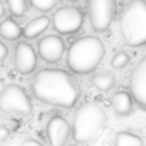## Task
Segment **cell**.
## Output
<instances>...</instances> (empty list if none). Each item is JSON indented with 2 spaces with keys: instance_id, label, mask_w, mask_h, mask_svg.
Masks as SVG:
<instances>
[{
  "instance_id": "obj_20",
  "label": "cell",
  "mask_w": 146,
  "mask_h": 146,
  "mask_svg": "<svg viewBox=\"0 0 146 146\" xmlns=\"http://www.w3.org/2000/svg\"><path fill=\"white\" fill-rule=\"evenodd\" d=\"M10 137V129L5 125H0V143L6 142Z\"/></svg>"
},
{
  "instance_id": "obj_10",
  "label": "cell",
  "mask_w": 146,
  "mask_h": 146,
  "mask_svg": "<svg viewBox=\"0 0 146 146\" xmlns=\"http://www.w3.org/2000/svg\"><path fill=\"white\" fill-rule=\"evenodd\" d=\"M37 52L46 63H56L64 53V42L56 35H49L39 40Z\"/></svg>"
},
{
  "instance_id": "obj_2",
  "label": "cell",
  "mask_w": 146,
  "mask_h": 146,
  "mask_svg": "<svg viewBox=\"0 0 146 146\" xmlns=\"http://www.w3.org/2000/svg\"><path fill=\"white\" fill-rule=\"evenodd\" d=\"M105 44L99 37L83 36L70 44L66 63L76 75H89L100 64L105 57Z\"/></svg>"
},
{
  "instance_id": "obj_4",
  "label": "cell",
  "mask_w": 146,
  "mask_h": 146,
  "mask_svg": "<svg viewBox=\"0 0 146 146\" xmlns=\"http://www.w3.org/2000/svg\"><path fill=\"white\" fill-rule=\"evenodd\" d=\"M106 115L103 109L96 103H85L82 105L73 119L72 125V136L78 143H86L99 136V133L105 129Z\"/></svg>"
},
{
  "instance_id": "obj_5",
  "label": "cell",
  "mask_w": 146,
  "mask_h": 146,
  "mask_svg": "<svg viewBox=\"0 0 146 146\" xmlns=\"http://www.w3.org/2000/svg\"><path fill=\"white\" fill-rule=\"evenodd\" d=\"M33 110L32 100L19 85H7L0 92V112L5 115L29 116Z\"/></svg>"
},
{
  "instance_id": "obj_11",
  "label": "cell",
  "mask_w": 146,
  "mask_h": 146,
  "mask_svg": "<svg viewBox=\"0 0 146 146\" xmlns=\"http://www.w3.org/2000/svg\"><path fill=\"white\" fill-rule=\"evenodd\" d=\"M46 135L52 146H63L72 135V127L62 116H53L46 126Z\"/></svg>"
},
{
  "instance_id": "obj_15",
  "label": "cell",
  "mask_w": 146,
  "mask_h": 146,
  "mask_svg": "<svg viewBox=\"0 0 146 146\" xmlns=\"http://www.w3.org/2000/svg\"><path fill=\"white\" fill-rule=\"evenodd\" d=\"M115 145L117 146H142L143 145V140L132 133V132H127V130H122L116 135L115 137Z\"/></svg>"
},
{
  "instance_id": "obj_7",
  "label": "cell",
  "mask_w": 146,
  "mask_h": 146,
  "mask_svg": "<svg viewBox=\"0 0 146 146\" xmlns=\"http://www.w3.org/2000/svg\"><path fill=\"white\" fill-rule=\"evenodd\" d=\"M53 27L60 35H72L80 30L85 22V15L75 6H63L53 13Z\"/></svg>"
},
{
  "instance_id": "obj_17",
  "label": "cell",
  "mask_w": 146,
  "mask_h": 146,
  "mask_svg": "<svg viewBox=\"0 0 146 146\" xmlns=\"http://www.w3.org/2000/svg\"><path fill=\"white\" fill-rule=\"evenodd\" d=\"M6 3L15 17H22L27 12V0H6Z\"/></svg>"
},
{
  "instance_id": "obj_9",
  "label": "cell",
  "mask_w": 146,
  "mask_h": 146,
  "mask_svg": "<svg viewBox=\"0 0 146 146\" xmlns=\"http://www.w3.org/2000/svg\"><path fill=\"white\" fill-rule=\"evenodd\" d=\"M15 66L20 75H30L37 66V54L32 44L19 42L15 49Z\"/></svg>"
},
{
  "instance_id": "obj_22",
  "label": "cell",
  "mask_w": 146,
  "mask_h": 146,
  "mask_svg": "<svg viewBox=\"0 0 146 146\" xmlns=\"http://www.w3.org/2000/svg\"><path fill=\"white\" fill-rule=\"evenodd\" d=\"M29 145H32V146H40V142L39 140H35V139H29V140H25L23 142V146H29Z\"/></svg>"
},
{
  "instance_id": "obj_6",
  "label": "cell",
  "mask_w": 146,
  "mask_h": 146,
  "mask_svg": "<svg viewBox=\"0 0 146 146\" xmlns=\"http://www.w3.org/2000/svg\"><path fill=\"white\" fill-rule=\"evenodd\" d=\"M88 16L90 26L95 32H106L116 15V2L115 0H88L86 3Z\"/></svg>"
},
{
  "instance_id": "obj_12",
  "label": "cell",
  "mask_w": 146,
  "mask_h": 146,
  "mask_svg": "<svg viewBox=\"0 0 146 146\" xmlns=\"http://www.w3.org/2000/svg\"><path fill=\"white\" fill-rule=\"evenodd\" d=\"M112 108L116 115L119 116H127L133 110V98L129 92L120 90L113 95L112 98Z\"/></svg>"
},
{
  "instance_id": "obj_3",
  "label": "cell",
  "mask_w": 146,
  "mask_h": 146,
  "mask_svg": "<svg viewBox=\"0 0 146 146\" xmlns=\"http://www.w3.org/2000/svg\"><path fill=\"white\" fill-rule=\"evenodd\" d=\"M119 30L127 46L146 44V0H132L125 6L119 19Z\"/></svg>"
},
{
  "instance_id": "obj_16",
  "label": "cell",
  "mask_w": 146,
  "mask_h": 146,
  "mask_svg": "<svg viewBox=\"0 0 146 146\" xmlns=\"http://www.w3.org/2000/svg\"><path fill=\"white\" fill-rule=\"evenodd\" d=\"M115 82L116 80H115V78L110 75V73H99V75L92 78V85L96 89L102 90V92L110 90L115 86Z\"/></svg>"
},
{
  "instance_id": "obj_23",
  "label": "cell",
  "mask_w": 146,
  "mask_h": 146,
  "mask_svg": "<svg viewBox=\"0 0 146 146\" xmlns=\"http://www.w3.org/2000/svg\"><path fill=\"white\" fill-rule=\"evenodd\" d=\"M5 16V6H3V3L0 2V19H2Z\"/></svg>"
},
{
  "instance_id": "obj_19",
  "label": "cell",
  "mask_w": 146,
  "mask_h": 146,
  "mask_svg": "<svg viewBox=\"0 0 146 146\" xmlns=\"http://www.w3.org/2000/svg\"><path fill=\"white\" fill-rule=\"evenodd\" d=\"M129 54L125 52H117L113 57H112V66L115 69H123L125 66H127L129 63Z\"/></svg>"
},
{
  "instance_id": "obj_13",
  "label": "cell",
  "mask_w": 146,
  "mask_h": 146,
  "mask_svg": "<svg viewBox=\"0 0 146 146\" xmlns=\"http://www.w3.org/2000/svg\"><path fill=\"white\" fill-rule=\"evenodd\" d=\"M50 26V19L47 16H39L32 19L23 29V36L26 39H35L39 35H42L44 30H47V27Z\"/></svg>"
},
{
  "instance_id": "obj_14",
  "label": "cell",
  "mask_w": 146,
  "mask_h": 146,
  "mask_svg": "<svg viewBox=\"0 0 146 146\" xmlns=\"http://www.w3.org/2000/svg\"><path fill=\"white\" fill-rule=\"evenodd\" d=\"M23 35L22 27L10 17L0 22V36L6 40H17Z\"/></svg>"
},
{
  "instance_id": "obj_8",
  "label": "cell",
  "mask_w": 146,
  "mask_h": 146,
  "mask_svg": "<svg viewBox=\"0 0 146 146\" xmlns=\"http://www.w3.org/2000/svg\"><path fill=\"white\" fill-rule=\"evenodd\" d=\"M129 89L139 108L146 110V56L135 66L129 78Z\"/></svg>"
},
{
  "instance_id": "obj_1",
  "label": "cell",
  "mask_w": 146,
  "mask_h": 146,
  "mask_svg": "<svg viewBox=\"0 0 146 146\" xmlns=\"http://www.w3.org/2000/svg\"><path fill=\"white\" fill-rule=\"evenodd\" d=\"M30 89L39 102L64 109L73 108L80 98L79 83L62 69L39 70L30 83Z\"/></svg>"
},
{
  "instance_id": "obj_18",
  "label": "cell",
  "mask_w": 146,
  "mask_h": 146,
  "mask_svg": "<svg viewBox=\"0 0 146 146\" xmlns=\"http://www.w3.org/2000/svg\"><path fill=\"white\" fill-rule=\"evenodd\" d=\"M57 3V0H30V5L39 12H50Z\"/></svg>"
},
{
  "instance_id": "obj_21",
  "label": "cell",
  "mask_w": 146,
  "mask_h": 146,
  "mask_svg": "<svg viewBox=\"0 0 146 146\" xmlns=\"http://www.w3.org/2000/svg\"><path fill=\"white\" fill-rule=\"evenodd\" d=\"M7 54H9V49H7V46H6L5 43H0V64H2L3 60L7 57Z\"/></svg>"
},
{
  "instance_id": "obj_24",
  "label": "cell",
  "mask_w": 146,
  "mask_h": 146,
  "mask_svg": "<svg viewBox=\"0 0 146 146\" xmlns=\"http://www.w3.org/2000/svg\"><path fill=\"white\" fill-rule=\"evenodd\" d=\"M69 2H76V0H69Z\"/></svg>"
}]
</instances>
